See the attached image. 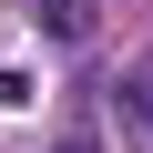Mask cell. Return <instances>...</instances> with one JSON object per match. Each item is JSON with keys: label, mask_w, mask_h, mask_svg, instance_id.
Masks as SVG:
<instances>
[{"label": "cell", "mask_w": 153, "mask_h": 153, "mask_svg": "<svg viewBox=\"0 0 153 153\" xmlns=\"http://www.w3.org/2000/svg\"><path fill=\"white\" fill-rule=\"evenodd\" d=\"M51 153H102V133H61V143H51Z\"/></svg>", "instance_id": "3"}, {"label": "cell", "mask_w": 153, "mask_h": 153, "mask_svg": "<svg viewBox=\"0 0 153 153\" xmlns=\"http://www.w3.org/2000/svg\"><path fill=\"white\" fill-rule=\"evenodd\" d=\"M31 21H41V41H61V51H82V41L102 31V0H31Z\"/></svg>", "instance_id": "1"}, {"label": "cell", "mask_w": 153, "mask_h": 153, "mask_svg": "<svg viewBox=\"0 0 153 153\" xmlns=\"http://www.w3.org/2000/svg\"><path fill=\"white\" fill-rule=\"evenodd\" d=\"M112 102H123V112L153 133V71H123V82H112Z\"/></svg>", "instance_id": "2"}]
</instances>
